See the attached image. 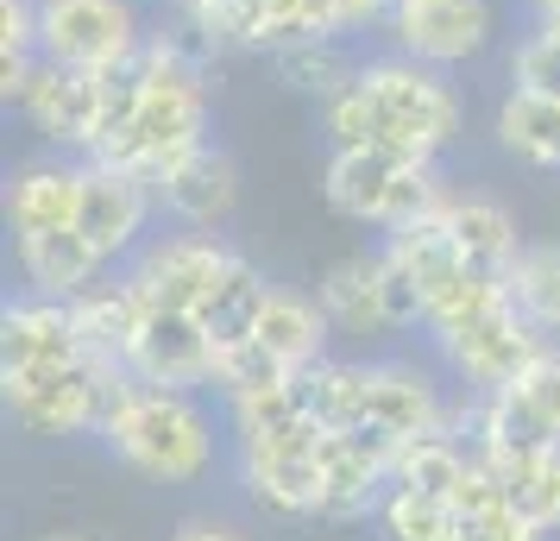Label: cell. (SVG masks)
I'll return each instance as SVG.
<instances>
[{"label": "cell", "instance_id": "obj_26", "mask_svg": "<svg viewBox=\"0 0 560 541\" xmlns=\"http://www.w3.org/2000/svg\"><path fill=\"white\" fill-rule=\"evenodd\" d=\"M498 479H504V497L529 516L535 529H555L560 522V447H541V454H504Z\"/></svg>", "mask_w": 560, "mask_h": 541}, {"label": "cell", "instance_id": "obj_17", "mask_svg": "<svg viewBox=\"0 0 560 541\" xmlns=\"http://www.w3.org/2000/svg\"><path fill=\"white\" fill-rule=\"evenodd\" d=\"M441 221H447V233H454L466 271H479V278H491V284H510L523 246H516V221H510L504 202H491V196H447Z\"/></svg>", "mask_w": 560, "mask_h": 541}, {"label": "cell", "instance_id": "obj_12", "mask_svg": "<svg viewBox=\"0 0 560 541\" xmlns=\"http://www.w3.org/2000/svg\"><path fill=\"white\" fill-rule=\"evenodd\" d=\"M233 264V252L208 233H177V239H158L152 252L139 258L132 290L145 296V309H202L208 290L221 284V271Z\"/></svg>", "mask_w": 560, "mask_h": 541}, {"label": "cell", "instance_id": "obj_27", "mask_svg": "<svg viewBox=\"0 0 560 541\" xmlns=\"http://www.w3.org/2000/svg\"><path fill=\"white\" fill-rule=\"evenodd\" d=\"M296 378H303L308 415H315L322 428H353V422H365V385H372V365L315 360V365H303Z\"/></svg>", "mask_w": 560, "mask_h": 541}, {"label": "cell", "instance_id": "obj_24", "mask_svg": "<svg viewBox=\"0 0 560 541\" xmlns=\"http://www.w3.org/2000/svg\"><path fill=\"white\" fill-rule=\"evenodd\" d=\"M271 353H278L290 372H303V365L322 360V334H328V309H315L308 296L296 290H271L265 296V309H258V328H253Z\"/></svg>", "mask_w": 560, "mask_h": 541}, {"label": "cell", "instance_id": "obj_37", "mask_svg": "<svg viewBox=\"0 0 560 541\" xmlns=\"http://www.w3.org/2000/svg\"><path fill=\"white\" fill-rule=\"evenodd\" d=\"M479 541H535V522L504 497L498 510H485V516H479Z\"/></svg>", "mask_w": 560, "mask_h": 541}, {"label": "cell", "instance_id": "obj_22", "mask_svg": "<svg viewBox=\"0 0 560 541\" xmlns=\"http://www.w3.org/2000/svg\"><path fill=\"white\" fill-rule=\"evenodd\" d=\"M498 145L510 157H523L535 170H560V102L555 95H529V89H510L498 102Z\"/></svg>", "mask_w": 560, "mask_h": 541}, {"label": "cell", "instance_id": "obj_14", "mask_svg": "<svg viewBox=\"0 0 560 541\" xmlns=\"http://www.w3.org/2000/svg\"><path fill=\"white\" fill-rule=\"evenodd\" d=\"M152 202H158V189L145 177H132V170H114V164H95V157H89L77 227H82V239H89L107 264H114V258L132 252V239L145 233Z\"/></svg>", "mask_w": 560, "mask_h": 541}, {"label": "cell", "instance_id": "obj_4", "mask_svg": "<svg viewBox=\"0 0 560 541\" xmlns=\"http://www.w3.org/2000/svg\"><path fill=\"white\" fill-rule=\"evenodd\" d=\"M359 82L372 89V102L384 114V132H390V152L409 157H441L459 139V95L447 70H429L404 51H378L359 57Z\"/></svg>", "mask_w": 560, "mask_h": 541}, {"label": "cell", "instance_id": "obj_40", "mask_svg": "<svg viewBox=\"0 0 560 541\" xmlns=\"http://www.w3.org/2000/svg\"><path fill=\"white\" fill-rule=\"evenodd\" d=\"M38 541H77V536H38Z\"/></svg>", "mask_w": 560, "mask_h": 541}, {"label": "cell", "instance_id": "obj_13", "mask_svg": "<svg viewBox=\"0 0 560 541\" xmlns=\"http://www.w3.org/2000/svg\"><path fill=\"white\" fill-rule=\"evenodd\" d=\"M214 334L202 328V315L189 309H145V328L132 340V360L127 372H139L145 385H164V390H189V385H208L214 378Z\"/></svg>", "mask_w": 560, "mask_h": 541}, {"label": "cell", "instance_id": "obj_19", "mask_svg": "<svg viewBox=\"0 0 560 541\" xmlns=\"http://www.w3.org/2000/svg\"><path fill=\"white\" fill-rule=\"evenodd\" d=\"M107 258L82 239V227H57V233H20V271L32 278L38 296H57V303H70L82 290L95 284V271H102Z\"/></svg>", "mask_w": 560, "mask_h": 541}, {"label": "cell", "instance_id": "obj_29", "mask_svg": "<svg viewBox=\"0 0 560 541\" xmlns=\"http://www.w3.org/2000/svg\"><path fill=\"white\" fill-rule=\"evenodd\" d=\"M271 70H278L283 89H296V95H315V102H328L340 82H353V57H347V38H308V45H290V51L271 57Z\"/></svg>", "mask_w": 560, "mask_h": 541}, {"label": "cell", "instance_id": "obj_38", "mask_svg": "<svg viewBox=\"0 0 560 541\" xmlns=\"http://www.w3.org/2000/svg\"><path fill=\"white\" fill-rule=\"evenodd\" d=\"M535 26H560V0H529Z\"/></svg>", "mask_w": 560, "mask_h": 541}, {"label": "cell", "instance_id": "obj_39", "mask_svg": "<svg viewBox=\"0 0 560 541\" xmlns=\"http://www.w3.org/2000/svg\"><path fill=\"white\" fill-rule=\"evenodd\" d=\"M183 541H233V536H214V529H189Z\"/></svg>", "mask_w": 560, "mask_h": 541}, {"label": "cell", "instance_id": "obj_25", "mask_svg": "<svg viewBox=\"0 0 560 541\" xmlns=\"http://www.w3.org/2000/svg\"><path fill=\"white\" fill-rule=\"evenodd\" d=\"M265 296H271V284H265L240 252H233V264L221 271V284L208 290V303L196 315H202V328L214 334V346H233V340H253Z\"/></svg>", "mask_w": 560, "mask_h": 541}, {"label": "cell", "instance_id": "obj_10", "mask_svg": "<svg viewBox=\"0 0 560 541\" xmlns=\"http://www.w3.org/2000/svg\"><path fill=\"white\" fill-rule=\"evenodd\" d=\"M315 454H322V516H359L372 510V491L397 466L404 440L378 422H353V428H322Z\"/></svg>", "mask_w": 560, "mask_h": 541}, {"label": "cell", "instance_id": "obj_2", "mask_svg": "<svg viewBox=\"0 0 560 541\" xmlns=\"http://www.w3.org/2000/svg\"><path fill=\"white\" fill-rule=\"evenodd\" d=\"M102 435L152 479H196L208 466V415L183 390L145 385L139 372H120Z\"/></svg>", "mask_w": 560, "mask_h": 541}, {"label": "cell", "instance_id": "obj_1", "mask_svg": "<svg viewBox=\"0 0 560 541\" xmlns=\"http://www.w3.org/2000/svg\"><path fill=\"white\" fill-rule=\"evenodd\" d=\"M145 102L132 114L127 132H114L107 145H95V164H114V170H132L158 189L171 164H183L189 152L208 145V127H214V95H208V63H196L189 51H177L158 26H145Z\"/></svg>", "mask_w": 560, "mask_h": 541}, {"label": "cell", "instance_id": "obj_9", "mask_svg": "<svg viewBox=\"0 0 560 541\" xmlns=\"http://www.w3.org/2000/svg\"><path fill=\"white\" fill-rule=\"evenodd\" d=\"M13 114H26V127L38 139L89 157L95 139H102V70H70V63L45 57L26 89V102L13 107Z\"/></svg>", "mask_w": 560, "mask_h": 541}, {"label": "cell", "instance_id": "obj_20", "mask_svg": "<svg viewBox=\"0 0 560 541\" xmlns=\"http://www.w3.org/2000/svg\"><path fill=\"white\" fill-rule=\"evenodd\" d=\"M70 315H77L82 353H95V360H107V365H127L132 340H139V328H145V296H139L132 278H127V284L70 296Z\"/></svg>", "mask_w": 560, "mask_h": 541}, {"label": "cell", "instance_id": "obj_31", "mask_svg": "<svg viewBox=\"0 0 560 541\" xmlns=\"http://www.w3.org/2000/svg\"><path fill=\"white\" fill-rule=\"evenodd\" d=\"M466 466L472 460H459V447L447 435H416L404 440V454H397V479H404L409 491H429V497H454L459 479H466Z\"/></svg>", "mask_w": 560, "mask_h": 541}, {"label": "cell", "instance_id": "obj_21", "mask_svg": "<svg viewBox=\"0 0 560 541\" xmlns=\"http://www.w3.org/2000/svg\"><path fill=\"white\" fill-rule=\"evenodd\" d=\"M365 422L390 428L397 440L416 435H441V397L416 365H372V385H365Z\"/></svg>", "mask_w": 560, "mask_h": 541}, {"label": "cell", "instance_id": "obj_8", "mask_svg": "<svg viewBox=\"0 0 560 541\" xmlns=\"http://www.w3.org/2000/svg\"><path fill=\"white\" fill-rule=\"evenodd\" d=\"M447 346V360L472 378V385H485V390H504V385H516L523 372H529L548 346H541V334H535V321L516 303H491L485 315H472L466 328H454V334L441 340Z\"/></svg>", "mask_w": 560, "mask_h": 541}, {"label": "cell", "instance_id": "obj_18", "mask_svg": "<svg viewBox=\"0 0 560 541\" xmlns=\"http://www.w3.org/2000/svg\"><path fill=\"white\" fill-rule=\"evenodd\" d=\"M82 177H89V157L70 164V157H45V164H26L13 177V196H7V214H13V233H57L77 227L82 214Z\"/></svg>", "mask_w": 560, "mask_h": 541}, {"label": "cell", "instance_id": "obj_11", "mask_svg": "<svg viewBox=\"0 0 560 541\" xmlns=\"http://www.w3.org/2000/svg\"><path fill=\"white\" fill-rule=\"evenodd\" d=\"M322 422L308 415L283 435L246 440V485H253L258 504H271L283 516L322 510Z\"/></svg>", "mask_w": 560, "mask_h": 541}, {"label": "cell", "instance_id": "obj_23", "mask_svg": "<svg viewBox=\"0 0 560 541\" xmlns=\"http://www.w3.org/2000/svg\"><path fill=\"white\" fill-rule=\"evenodd\" d=\"M322 309L340 328H390V315H384V252H353L328 264Z\"/></svg>", "mask_w": 560, "mask_h": 541}, {"label": "cell", "instance_id": "obj_3", "mask_svg": "<svg viewBox=\"0 0 560 541\" xmlns=\"http://www.w3.org/2000/svg\"><path fill=\"white\" fill-rule=\"evenodd\" d=\"M322 196L334 214L365 221V227H409V221H429L447 208L434 157L409 152H334Z\"/></svg>", "mask_w": 560, "mask_h": 541}, {"label": "cell", "instance_id": "obj_33", "mask_svg": "<svg viewBox=\"0 0 560 541\" xmlns=\"http://www.w3.org/2000/svg\"><path fill=\"white\" fill-rule=\"evenodd\" d=\"M283 378H296L290 365L265 346V340H233V346H221L214 353V385L228 390V397H253V390H271V385H283Z\"/></svg>", "mask_w": 560, "mask_h": 541}, {"label": "cell", "instance_id": "obj_35", "mask_svg": "<svg viewBox=\"0 0 560 541\" xmlns=\"http://www.w3.org/2000/svg\"><path fill=\"white\" fill-rule=\"evenodd\" d=\"M315 20L328 38H353V32L390 20V0H315Z\"/></svg>", "mask_w": 560, "mask_h": 541}, {"label": "cell", "instance_id": "obj_6", "mask_svg": "<svg viewBox=\"0 0 560 541\" xmlns=\"http://www.w3.org/2000/svg\"><path fill=\"white\" fill-rule=\"evenodd\" d=\"M145 45L132 0H38V57L70 70H107Z\"/></svg>", "mask_w": 560, "mask_h": 541}, {"label": "cell", "instance_id": "obj_15", "mask_svg": "<svg viewBox=\"0 0 560 541\" xmlns=\"http://www.w3.org/2000/svg\"><path fill=\"white\" fill-rule=\"evenodd\" d=\"M82 360V334H77V315L70 303H13L0 315V378L13 372H38V365H63Z\"/></svg>", "mask_w": 560, "mask_h": 541}, {"label": "cell", "instance_id": "obj_32", "mask_svg": "<svg viewBox=\"0 0 560 541\" xmlns=\"http://www.w3.org/2000/svg\"><path fill=\"white\" fill-rule=\"evenodd\" d=\"M233 422H240V440H265V435H283V428L308 422L303 378H283V385H271V390L233 397Z\"/></svg>", "mask_w": 560, "mask_h": 541}, {"label": "cell", "instance_id": "obj_41", "mask_svg": "<svg viewBox=\"0 0 560 541\" xmlns=\"http://www.w3.org/2000/svg\"><path fill=\"white\" fill-rule=\"evenodd\" d=\"M390 7H404V0H390Z\"/></svg>", "mask_w": 560, "mask_h": 541}, {"label": "cell", "instance_id": "obj_5", "mask_svg": "<svg viewBox=\"0 0 560 541\" xmlns=\"http://www.w3.org/2000/svg\"><path fill=\"white\" fill-rule=\"evenodd\" d=\"M127 365H107L95 353L63 365H38V372H13L7 378V410L26 435H77V428H102L114 385Z\"/></svg>", "mask_w": 560, "mask_h": 541}, {"label": "cell", "instance_id": "obj_36", "mask_svg": "<svg viewBox=\"0 0 560 541\" xmlns=\"http://www.w3.org/2000/svg\"><path fill=\"white\" fill-rule=\"evenodd\" d=\"M516 390H523L535 410H541V415L560 428V353H541V360H535L529 372L516 378Z\"/></svg>", "mask_w": 560, "mask_h": 541}, {"label": "cell", "instance_id": "obj_16", "mask_svg": "<svg viewBox=\"0 0 560 541\" xmlns=\"http://www.w3.org/2000/svg\"><path fill=\"white\" fill-rule=\"evenodd\" d=\"M158 202L171 208L177 221H189V227H214V221H228L233 202H240V170H233V157L208 139L202 152H189L183 164L164 170Z\"/></svg>", "mask_w": 560, "mask_h": 541}, {"label": "cell", "instance_id": "obj_34", "mask_svg": "<svg viewBox=\"0 0 560 541\" xmlns=\"http://www.w3.org/2000/svg\"><path fill=\"white\" fill-rule=\"evenodd\" d=\"M510 89L555 95L560 102V26H529L510 51Z\"/></svg>", "mask_w": 560, "mask_h": 541}, {"label": "cell", "instance_id": "obj_30", "mask_svg": "<svg viewBox=\"0 0 560 541\" xmlns=\"http://www.w3.org/2000/svg\"><path fill=\"white\" fill-rule=\"evenodd\" d=\"M504 290L535 328H560V246H529Z\"/></svg>", "mask_w": 560, "mask_h": 541}, {"label": "cell", "instance_id": "obj_28", "mask_svg": "<svg viewBox=\"0 0 560 541\" xmlns=\"http://www.w3.org/2000/svg\"><path fill=\"white\" fill-rule=\"evenodd\" d=\"M322 127H328L334 152H390V132H384V114L378 102H372V89L359 82H340L328 102H322Z\"/></svg>", "mask_w": 560, "mask_h": 541}, {"label": "cell", "instance_id": "obj_7", "mask_svg": "<svg viewBox=\"0 0 560 541\" xmlns=\"http://www.w3.org/2000/svg\"><path fill=\"white\" fill-rule=\"evenodd\" d=\"M384 32H390V51L429 70H466L491 45V0H404L390 7Z\"/></svg>", "mask_w": 560, "mask_h": 541}]
</instances>
